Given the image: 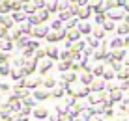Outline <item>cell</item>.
<instances>
[]
</instances>
